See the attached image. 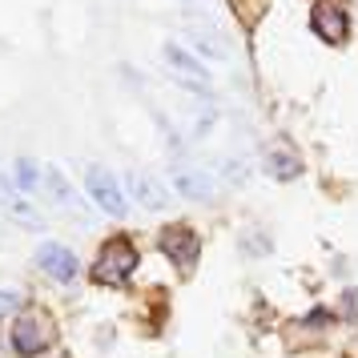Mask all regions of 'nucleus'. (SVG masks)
I'll use <instances>...</instances> for the list:
<instances>
[{"instance_id":"obj_1","label":"nucleus","mask_w":358,"mask_h":358,"mask_svg":"<svg viewBox=\"0 0 358 358\" xmlns=\"http://www.w3.org/2000/svg\"><path fill=\"white\" fill-rule=\"evenodd\" d=\"M133 270H137V250H133V242L113 238V242H105V250L93 262V282L97 286H125V278Z\"/></svg>"},{"instance_id":"obj_2","label":"nucleus","mask_w":358,"mask_h":358,"mask_svg":"<svg viewBox=\"0 0 358 358\" xmlns=\"http://www.w3.org/2000/svg\"><path fill=\"white\" fill-rule=\"evenodd\" d=\"M8 342H13V350H17L20 358H41L52 346V326L45 322V314L29 310V314H20L17 322H13Z\"/></svg>"},{"instance_id":"obj_3","label":"nucleus","mask_w":358,"mask_h":358,"mask_svg":"<svg viewBox=\"0 0 358 358\" xmlns=\"http://www.w3.org/2000/svg\"><path fill=\"white\" fill-rule=\"evenodd\" d=\"M85 194L93 197L105 213L125 217V189H121V181H117L105 165H89V173H85Z\"/></svg>"},{"instance_id":"obj_4","label":"nucleus","mask_w":358,"mask_h":358,"mask_svg":"<svg viewBox=\"0 0 358 358\" xmlns=\"http://www.w3.org/2000/svg\"><path fill=\"white\" fill-rule=\"evenodd\" d=\"M310 24H314V33L322 36L326 45H342L346 33H350V17H346V8L334 4V0H318L310 8Z\"/></svg>"},{"instance_id":"obj_5","label":"nucleus","mask_w":358,"mask_h":358,"mask_svg":"<svg viewBox=\"0 0 358 358\" xmlns=\"http://www.w3.org/2000/svg\"><path fill=\"white\" fill-rule=\"evenodd\" d=\"M162 254H169V262L181 274H189L197 262V234H189V226H169L162 229Z\"/></svg>"},{"instance_id":"obj_6","label":"nucleus","mask_w":358,"mask_h":358,"mask_svg":"<svg viewBox=\"0 0 358 358\" xmlns=\"http://www.w3.org/2000/svg\"><path fill=\"white\" fill-rule=\"evenodd\" d=\"M36 266H41L52 282H73L77 270H81L77 254H73L69 245H61V242H45L41 245V250H36Z\"/></svg>"},{"instance_id":"obj_7","label":"nucleus","mask_w":358,"mask_h":358,"mask_svg":"<svg viewBox=\"0 0 358 358\" xmlns=\"http://www.w3.org/2000/svg\"><path fill=\"white\" fill-rule=\"evenodd\" d=\"M165 65L173 69L181 81H194L197 89H206V85H210V69L197 65V57H194V52H185L181 45H165Z\"/></svg>"},{"instance_id":"obj_8","label":"nucleus","mask_w":358,"mask_h":358,"mask_svg":"<svg viewBox=\"0 0 358 358\" xmlns=\"http://www.w3.org/2000/svg\"><path fill=\"white\" fill-rule=\"evenodd\" d=\"M125 185H129V194L137 197L145 210H165V201H169L162 185L149 178V173H141V169H129V173H125Z\"/></svg>"},{"instance_id":"obj_9","label":"nucleus","mask_w":358,"mask_h":358,"mask_svg":"<svg viewBox=\"0 0 358 358\" xmlns=\"http://www.w3.org/2000/svg\"><path fill=\"white\" fill-rule=\"evenodd\" d=\"M173 185L185 197H194V201H210L213 197V178H206L201 169H178L173 173Z\"/></svg>"},{"instance_id":"obj_10","label":"nucleus","mask_w":358,"mask_h":358,"mask_svg":"<svg viewBox=\"0 0 358 358\" xmlns=\"http://www.w3.org/2000/svg\"><path fill=\"white\" fill-rule=\"evenodd\" d=\"M185 41H189V49H197L201 57H210V61H226L229 57L226 45H222L213 33H206L201 24H189V29H185Z\"/></svg>"},{"instance_id":"obj_11","label":"nucleus","mask_w":358,"mask_h":358,"mask_svg":"<svg viewBox=\"0 0 358 358\" xmlns=\"http://www.w3.org/2000/svg\"><path fill=\"white\" fill-rule=\"evenodd\" d=\"M266 169H270V178H278V181H294L298 173H302V162H298L294 149H270Z\"/></svg>"},{"instance_id":"obj_12","label":"nucleus","mask_w":358,"mask_h":358,"mask_svg":"<svg viewBox=\"0 0 358 358\" xmlns=\"http://www.w3.org/2000/svg\"><path fill=\"white\" fill-rule=\"evenodd\" d=\"M45 181H49L52 197H57L61 206H69V210H77V197H73V185L65 181V173H61V169H45Z\"/></svg>"},{"instance_id":"obj_13","label":"nucleus","mask_w":358,"mask_h":358,"mask_svg":"<svg viewBox=\"0 0 358 358\" xmlns=\"http://www.w3.org/2000/svg\"><path fill=\"white\" fill-rule=\"evenodd\" d=\"M13 173H17V189H20V194H24V197H29V194H33V189H36V165L29 162V157H20V162H17V169H13Z\"/></svg>"},{"instance_id":"obj_14","label":"nucleus","mask_w":358,"mask_h":358,"mask_svg":"<svg viewBox=\"0 0 358 358\" xmlns=\"http://www.w3.org/2000/svg\"><path fill=\"white\" fill-rule=\"evenodd\" d=\"M17 306H20V294H13V290H0V318H4V314H13Z\"/></svg>"},{"instance_id":"obj_15","label":"nucleus","mask_w":358,"mask_h":358,"mask_svg":"<svg viewBox=\"0 0 358 358\" xmlns=\"http://www.w3.org/2000/svg\"><path fill=\"white\" fill-rule=\"evenodd\" d=\"M306 322H310V326H326V322H330V314H326V310H310Z\"/></svg>"}]
</instances>
